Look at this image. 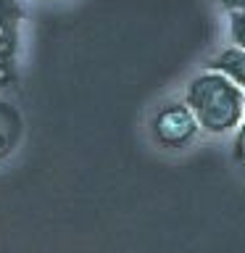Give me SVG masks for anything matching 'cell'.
<instances>
[{"label":"cell","mask_w":245,"mask_h":253,"mask_svg":"<svg viewBox=\"0 0 245 253\" xmlns=\"http://www.w3.org/2000/svg\"><path fill=\"white\" fill-rule=\"evenodd\" d=\"M185 106L193 111L198 129L227 134L243 124V90L216 71H201L187 84Z\"/></svg>","instance_id":"cell-1"},{"label":"cell","mask_w":245,"mask_h":253,"mask_svg":"<svg viewBox=\"0 0 245 253\" xmlns=\"http://www.w3.org/2000/svg\"><path fill=\"white\" fill-rule=\"evenodd\" d=\"M198 134V122L185 103H166L153 116V137L163 148H185Z\"/></svg>","instance_id":"cell-2"},{"label":"cell","mask_w":245,"mask_h":253,"mask_svg":"<svg viewBox=\"0 0 245 253\" xmlns=\"http://www.w3.org/2000/svg\"><path fill=\"white\" fill-rule=\"evenodd\" d=\"M24 8L19 0H0V90L16 82V58H19V27Z\"/></svg>","instance_id":"cell-3"},{"label":"cell","mask_w":245,"mask_h":253,"mask_svg":"<svg viewBox=\"0 0 245 253\" xmlns=\"http://www.w3.org/2000/svg\"><path fill=\"white\" fill-rule=\"evenodd\" d=\"M205 69L227 77L232 84L245 90V50H240V47L232 45V47H227V50H221Z\"/></svg>","instance_id":"cell-4"},{"label":"cell","mask_w":245,"mask_h":253,"mask_svg":"<svg viewBox=\"0 0 245 253\" xmlns=\"http://www.w3.org/2000/svg\"><path fill=\"white\" fill-rule=\"evenodd\" d=\"M19 137H21V119H19V114H16L8 103H0V161L13 153Z\"/></svg>","instance_id":"cell-5"},{"label":"cell","mask_w":245,"mask_h":253,"mask_svg":"<svg viewBox=\"0 0 245 253\" xmlns=\"http://www.w3.org/2000/svg\"><path fill=\"white\" fill-rule=\"evenodd\" d=\"M229 37H232L235 47L245 50V11L229 13Z\"/></svg>","instance_id":"cell-6"},{"label":"cell","mask_w":245,"mask_h":253,"mask_svg":"<svg viewBox=\"0 0 245 253\" xmlns=\"http://www.w3.org/2000/svg\"><path fill=\"white\" fill-rule=\"evenodd\" d=\"M235 158L245 166V122L240 124V132H237V140H235Z\"/></svg>","instance_id":"cell-7"},{"label":"cell","mask_w":245,"mask_h":253,"mask_svg":"<svg viewBox=\"0 0 245 253\" xmlns=\"http://www.w3.org/2000/svg\"><path fill=\"white\" fill-rule=\"evenodd\" d=\"M221 5L227 8L229 13H237V11H245V0H219Z\"/></svg>","instance_id":"cell-8"},{"label":"cell","mask_w":245,"mask_h":253,"mask_svg":"<svg viewBox=\"0 0 245 253\" xmlns=\"http://www.w3.org/2000/svg\"><path fill=\"white\" fill-rule=\"evenodd\" d=\"M243 114H245V90H243Z\"/></svg>","instance_id":"cell-9"}]
</instances>
